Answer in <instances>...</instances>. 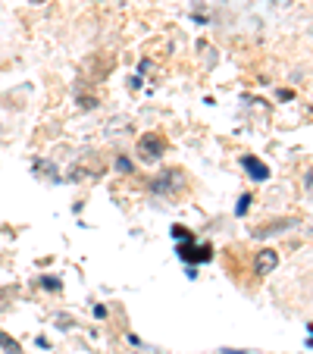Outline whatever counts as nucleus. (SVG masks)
Returning a JSON list of instances; mask_svg holds the SVG:
<instances>
[{"label":"nucleus","instance_id":"f257e3e1","mask_svg":"<svg viewBox=\"0 0 313 354\" xmlns=\"http://www.w3.org/2000/svg\"><path fill=\"white\" fill-rule=\"evenodd\" d=\"M138 154H141V160H157V157L163 154V138L160 135H144V138L138 141Z\"/></svg>","mask_w":313,"mask_h":354},{"label":"nucleus","instance_id":"f03ea898","mask_svg":"<svg viewBox=\"0 0 313 354\" xmlns=\"http://www.w3.org/2000/svg\"><path fill=\"white\" fill-rule=\"evenodd\" d=\"M276 263H279V254H276V251H260L257 261H254V273L267 276V273H273L276 270Z\"/></svg>","mask_w":313,"mask_h":354},{"label":"nucleus","instance_id":"7ed1b4c3","mask_svg":"<svg viewBox=\"0 0 313 354\" xmlns=\"http://www.w3.org/2000/svg\"><path fill=\"white\" fill-rule=\"evenodd\" d=\"M241 167L247 169V173L254 176L257 182H263V179H269V167L267 163H260L257 157H241Z\"/></svg>","mask_w":313,"mask_h":354},{"label":"nucleus","instance_id":"20e7f679","mask_svg":"<svg viewBox=\"0 0 313 354\" xmlns=\"http://www.w3.org/2000/svg\"><path fill=\"white\" fill-rule=\"evenodd\" d=\"M179 254H182V261H210V248H200V251H198L191 241H182Z\"/></svg>","mask_w":313,"mask_h":354},{"label":"nucleus","instance_id":"39448f33","mask_svg":"<svg viewBox=\"0 0 313 354\" xmlns=\"http://www.w3.org/2000/svg\"><path fill=\"white\" fill-rule=\"evenodd\" d=\"M0 348L7 354H22V348H19V342H13L7 333H0Z\"/></svg>","mask_w":313,"mask_h":354},{"label":"nucleus","instance_id":"423d86ee","mask_svg":"<svg viewBox=\"0 0 313 354\" xmlns=\"http://www.w3.org/2000/svg\"><path fill=\"white\" fill-rule=\"evenodd\" d=\"M247 204H251V198H247V194H245V198L238 201V207H235V214H238V216H245V214H247Z\"/></svg>","mask_w":313,"mask_h":354},{"label":"nucleus","instance_id":"0eeeda50","mask_svg":"<svg viewBox=\"0 0 313 354\" xmlns=\"http://www.w3.org/2000/svg\"><path fill=\"white\" fill-rule=\"evenodd\" d=\"M173 239H182V241H188V232H185V226H176V229H173Z\"/></svg>","mask_w":313,"mask_h":354},{"label":"nucleus","instance_id":"6e6552de","mask_svg":"<svg viewBox=\"0 0 313 354\" xmlns=\"http://www.w3.org/2000/svg\"><path fill=\"white\" fill-rule=\"evenodd\" d=\"M116 167H120V169H122V173H132V163H129V160H126V157H122V160H120V163H116Z\"/></svg>","mask_w":313,"mask_h":354}]
</instances>
